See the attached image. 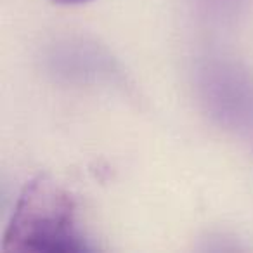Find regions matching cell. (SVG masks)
<instances>
[{
  "instance_id": "6da1fadb",
  "label": "cell",
  "mask_w": 253,
  "mask_h": 253,
  "mask_svg": "<svg viewBox=\"0 0 253 253\" xmlns=\"http://www.w3.org/2000/svg\"><path fill=\"white\" fill-rule=\"evenodd\" d=\"M7 252L84 253L94 246L82 231L77 201L50 175H37L19 193L2 236Z\"/></svg>"
},
{
  "instance_id": "7a4b0ae2",
  "label": "cell",
  "mask_w": 253,
  "mask_h": 253,
  "mask_svg": "<svg viewBox=\"0 0 253 253\" xmlns=\"http://www.w3.org/2000/svg\"><path fill=\"white\" fill-rule=\"evenodd\" d=\"M194 94L211 123L234 135L253 132V71L234 57L208 54L194 64Z\"/></svg>"
},
{
  "instance_id": "3957f363",
  "label": "cell",
  "mask_w": 253,
  "mask_h": 253,
  "mask_svg": "<svg viewBox=\"0 0 253 253\" xmlns=\"http://www.w3.org/2000/svg\"><path fill=\"white\" fill-rule=\"evenodd\" d=\"M42 66L57 84L73 87L123 88L125 75L104 45L87 37H61L45 47Z\"/></svg>"
},
{
  "instance_id": "277c9868",
  "label": "cell",
  "mask_w": 253,
  "mask_h": 253,
  "mask_svg": "<svg viewBox=\"0 0 253 253\" xmlns=\"http://www.w3.org/2000/svg\"><path fill=\"white\" fill-rule=\"evenodd\" d=\"M250 0H193L194 11L211 26H229L241 18Z\"/></svg>"
},
{
  "instance_id": "5b68a950",
  "label": "cell",
  "mask_w": 253,
  "mask_h": 253,
  "mask_svg": "<svg viewBox=\"0 0 253 253\" xmlns=\"http://www.w3.org/2000/svg\"><path fill=\"white\" fill-rule=\"evenodd\" d=\"M52 2L57 5H80V4H87L90 0H52Z\"/></svg>"
}]
</instances>
